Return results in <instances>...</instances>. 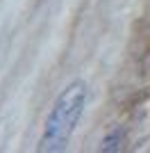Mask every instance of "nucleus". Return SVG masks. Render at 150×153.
<instances>
[{"label":"nucleus","mask_w":150,"mask_h":153,"mask_svg":"<svg viewBox=\"0 0 150 153\" xmlns=\"http://www.w3.org/2000/svg\"><path fill=\"white\" fill-rule=\"evenodd\" d=\"M89 101V87L84 80H73L57 94L52 108L43 123V133L39 137L41 153H59L68 146L75 128L80 123Z\"/></svg>","instance_id":"1"},{"label":"nucleus","mask_w":150,"mask_h":153,"mask_svg":"<svg viewBox=\"0 0 150 153\" xmlns=\"http://www.w3.org/2000/svg\"><path fill=\"white\" fill-rule=\"evenodd\" d=\"M123 140H125V130L121 126L112 128L109 133L105 135V140L100 142V151H105V153H116L123 149Z\"/></svg>","instance_id":"2"}]
</instances>
